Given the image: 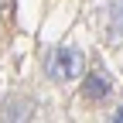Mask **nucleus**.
Wrapping results in <instances>:
<instances>
[{
  "mask_svg": "<svg viewBox=\"0 0 123 123\" xmlns=\"http://www.w3.org/2000/svg\"><path fill=\"white\" fill-rule=\"evenodd\" d=\"M110 79H106V75H86V82H82V96L86 99H106V96H110Z\"/></svg>",
  "mask_w": 123,
  "mask_h": 123,
  "instance_id": "2",
  "label": "nucleus"
},
{
  "mask_svg": "<svg viewBox=\"0 0 123 123\" xmlns=\"http://www.w3.org/2000/svg\"><path fill=\"white\" fill-rule=\"evenodd\" d=\"M113 120H120V123H123V110H116V116H113Z\"/></svg>",
  "mask_w": 123,
  "mask_h": 123,
  "instance_id": "4",
  "label": "nucleus"
},
{
  "mask_svg": "<svg viewBox=\"0 0 123 123\" xmlns=\"http://www.w3.org/2000/svg\"><path fill=\"white\" fill-rule=\"evenodd\" d=\"M106 41L110 44H123V4H116L110 10V24H106Z\"/></svg>",
  "mask_w": 123,
  "mask_h": 123,
  "instance_id": "3",
  "label": "nucleus"
},
{
  "mask_svg": "<svg viewBox=\"0 0 123 123\" xmlns=\"http://www.w3.org/2000/svg\"><path fill=\"white\" fill-rule=\"evenodd\" d=\"M82 65H86V58L75 48H51L44 55V72L51 82H68L75 75H82Z\"/></svg>",
  "mask_w": 123,
  "mask_h": 123,
  "instance_id": "1",
  "label": "nucleus"
}]
</instances>
